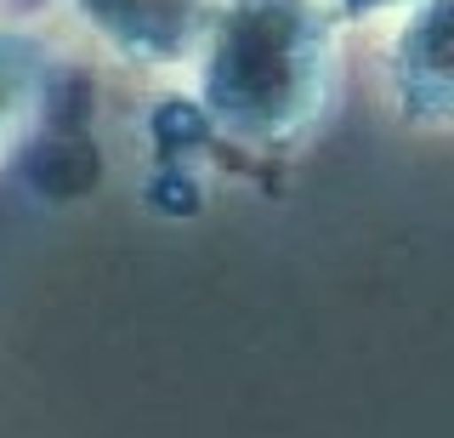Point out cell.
<instances>
[{"mask_svg":"<svg viewBox=\"0 0 454 438\" xmlns=\"http://www.w3.org/2000/svg\"><path fill=\"white\" fill-rule=\"evenodd\" d=\"M114 58L137 68H182L199 58L222 0H68Z\"/></svg>","mask_w":454,"mask_h":438,"instance_id":"cell-2","label":"cell"},{"mask_svg":"<svg viewBox=\"0 0 454 438\" xmlns=\"http://www.w3.org/2000/svg\"><path fill=\"white\" fill-rule=\"evenodd\" d=\"M40 86H46V52H40V40L6 29L0 35V154L18 143V131L28 125V115L40 103Z\"/></svg>","mask_w":454,"mask_h":438,"instance_id":"cell-4","label":"cell"},{"mask_svg":"<svg viewBox=\"0 0 454 438\" xmlns=\"http://www.w3.org/2000/svg\"><path fill=\"white\" fill-rule=\"evenodd\" d=\"M335 29L324 0H222L193 58L199 115L250 148L295 143L335 97Z\"/></svg>","mask_w":454,"mask_h":438,"instance_id":"cell-1","label":"cell"},{"mask_svg":"<svg viewBox=\"0 0 454 438\" xmlns=\"http://www.w3.org/2000/svg\"><path fill=\"white\" fill-rule=\"evenodd\" d=\"M335 23H358V18H380V12H409L415 0H324Z\"/></svg>","mask_w":454,"mask_h":438,"instance_id":"cell-5","label":"cell"},{"mask_svg":"<svg viewBox=\"0 0 454 438\" xmlns=\"http://www.w3.org/2000/svg\"><path fill=\"white\" fill-rule=\"evenodd\" d=\"M387 86L409 120H454V0H415L403 12Z\"/></svg>","mask_w":454,"mask_h":438,"instance_id":"cell-3","label":"cell"}]
</instances>
